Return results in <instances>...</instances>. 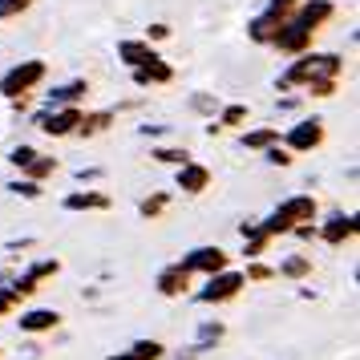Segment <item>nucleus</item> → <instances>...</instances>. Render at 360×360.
<instances>
[{
	"mask_svg": "<svg viewBox=\"0 0 360 360\" xmlns=\"http://www.w3.org/2000/svg\"><path fill=\"white\" fill-rule=\"evenodd\" d=\"M239 288H243V276H235V271H231V276L211 279V283L198 292V300H202V304H214V300H231V295L239 292Z\"/></svg>",
	"mask_w": 360,
	"mask_h": 360,
	"instance_id": "nucleus-4",
	"label": "nucleus"
},
{
	"mask_svg": "<svg viewBox=\"0 0 360 360\" xmlns=\"http://www.w3.org/2000/svg\"><path fill=\"white\" fill-rule=\"evenodd\" d=\"M57 320H61L57 311L41 308V311H25V316H20V328H25V332H49V328L57 324Z\"/></svg>",
	"mask_w": 360,
	"mask_h": 360,
	"instance_id": "nucleus-8",
	"label": "nucleus"
},
{
	"mask_svg": "<svg viewBox=\"0 0 360 360\" xmlns=\"http://www.w3.org/2000/svg\"><path fill=\"white\" fill-rule=\"evenodd\" d=\"M85 134H98V130H105L110 126V114H94V117H85V122H77Z\"/></svg>",
	"mask_w": 360,
	"mask_h": 360,
	"instance_id": "nucleus-20",
	"label": "nucleus"
},
{
	"mask_svg": "<svg viewBox=\"0 0 360 360\" xmlns=\"http://www.w3.org/2000/svg\"><path fill=\"white\" fill-rule=\"evenodd\" d=\"M134 356H142V360L162 356V344H158V340H138V344H134Z\"/></svg>",
	"mask_w": 360,
	"mask_h": 360,
	"instance_id": "nucleus-17",
	"label": "nucleus"
},
{
	"mask_svg": "<svg viewBox=\"0 0 360 360\" xmlns=\"http://www.w3.org/2000/svg\"><path fill=\"white\" fill-rule=\"evenodd\" d=\"M33 158H37L33 146H17V150H13V162H17V166H29Z\"/></svg>",
	"mask_w": 360,
	"mask_h": 360,
	"instance_id": "nucleus-24",
	"label": "nucleus"
},
{
	"mask_svg": "<svg viewBox=\"0 0 360 360\" xmlns=\"http://www.w3.org/2000/svg\"><path fill=\"white\" fill-rule=\"evenodd\" d=\"M110 360H142V356H110Z\"/></svg>",
	"mask_w": 360,
	"mask_h": 360,
	"instance_id": "nucleus-31",
	"label": "nucleus"
},
{
	"mask_svg": "<svg viewBox=\"0 0 360 360\" xmlns=\"http://www.w3.org/2000/svg\"><path fill=\"white\" fill-rule=\"evenodd\" d=\"M267 158H271V162H276V166H288V162H292V158H288V154H283V150H271V154H267Z\"/></svg>",
	"mask_w": 360,
	"mask_h": 360,
	"instance_id": "nucleus-30",
	"label": "nucleus"
},
{
	"mask_svg": "<svg viewBox=\"0 0 360 360\" xmlns=\"http://www.w3.org/2000/svg\"><path fill=\"white\" fill-rule=\"evenodd\" d=\"M328 13H332V8H328V4H308V8H304V25H320V20L328 17Z\"/></svg>",
	"mask_w": 360,
	"mask_h": 360,
	"instance_id": "nucleus-18",
	"label": "nucleus"
},
{
	"mask_svg": "<svg viewBox=\"0 0 360 360\" xmlns=\"http://www.w3.org/2000/svg\"><path fill=\"white\" fill-rule=\"evenodd\" d=\"M243 117H247V110H243V105H231L227 114H223V122H227V126H239Z\"/></svg>",
	"mask_w": 360,
	"mask_h": 360,
	"instance_id": "nucleus-26",
	"label": "nucleus"
},
{
	"mask_svg": "<svg viewBox=\"0 0 360 360\" xmlns=\"http://www.w3.org/2000/svg\"><path fill=\"white\" fill-rule=\"evenodd\" d=\"M207 182H211V174H207L202 166H186V162H182V170H179V186H182V191L198 195V191H202Z\"/></svg>",
	"mask_w": 360,
	"mask_h": 360,
	"instance_id": "nucleus-9",
	"label": "nucleus"
},
{
	"mask_svg": "<svg viewBox=\"0 0 360 360\" xmlns=\"http://www.w3.org/2000/svg\"><path fill=\"white\" fill-rule=\"evenodd\" d=\"M336 73H340V61L336 57H304L288 73V82H324V77H336Z\"/></svg>",
	"mask_w": 360,
	"mask_h": 360,
	"instance_id": "nucleus-1",
	"label": "nucleus"
},
{
	"mask_svg": "<svg viewBox=\"0 0 360 360\" xmlns=\"http://www.w3.org/2000/svg\"><path fill=\"white\" fill-rule=\"evenodd\" d=\"M13 191H20V195H25V198H37V195H41V191H37V182H17Z\"/></svg>",
	"mask_w": 360,
	"mask_h": 360,
	"instance_id": "nucleus-27",
	"label": "nucleus"
},
{
	"mask_svg": "<svg viewBox=\"0 0 360 360\" xmlns=\"http://www.w3.org/2000/svg\"><path fill=\"white\" fill-rule=\"evenodd\" d=\"M82 94H85V82H73V85H65V89H57L53 101H77Z\"/></svg>",
	"mask_w": 360,
	"mask_h": 360,
	"instance_id": "nucleus-19",
	"label": "nucleus"
},
{
	"mask_svg": "<svg viewBox=\"0 0 360 360\" xmlns=\"http://www.w3.org/2000/svg\"><path fill=\"white\" fill-rule=\"evenodd\" d=\"M138 82H142V85H146V82H170V65H162L158 57H150V61L138 65Z\"/></svg>",
	"mask_w": 360,
	"mask_h": 360,
	"instance_id": "nucleus-12",
	"label": "nucleus"
},
{
	"mask_svg": "<svg viewBox=\"0 0 360 360\" xmlns=\"http://www.w3.org/2000/svg\"><path fill=\"white\" fill-rule=\"evenodd\" d=\"M20 8H29V0H0V17H13Z\"/></svg>",
	"mask_w": 360,
	"mask_h": 360,
	"instance_id": "nucleus-25",
	"label": "nucleus"
},
{
	"mask_svg": "<svg viewBox=\"0 0 360 360\" xmlns=\"http://www.w3.org/2000/svg\"><path fill=\"white\" fill-rule=\"evenodd\" d=\"M243 142L247 146H271L276 142V130H255V134H247Z\"/></svg>",
	"mask_w": 360,
	"mask_h": 360,
	"instance_id": "nucleus-21",
	"label": "nucleus"
},
{
	"mask_svg": "<svg viewBox=\"0 0 360 360\" xmlns=\"http://www.w3.org/2000/svg\"><path fill=\"white\" fill-rule=\"evenodd\" d=\"M182 288H186V267H182V263L179 267H166L162 276H158V292L162 295H179Z\"/></svg>",
	"mask_w": 360,
	"mask_h": 360,
	"instance_id": "nucleus-10",
	"label": "nucleus"
},
{
	"mask_svg": "<svg viewBox=\"0 0 360 360\" xmlns=\"http://www.w3.org/2000/svg\"><path fill=\"white\" fill-rule=\"evenodd\" d=\"M166 207V198H150V202H142V214H158Z\"/></svg>",
	"mask_w": 360,
	"mask_h": 360,
	"instance_id": "nucleus-28",
	"label": "nucleus"
},
{
	"mask_svg": "<svg viewBox=\"0 0 360 360\" xmlns=\"http://www.w3.org/2000/svg\"><path fill=\"white\" fill-rule=\"evenodd\" d=\"M308 37H311V29L300 20V25H279V33H276V45L283 53H300L304 45H308Z\"/></svg>",
	"mask_w": 360,
	"mask_h": 360,
	"instance_id": "nucleus-5",
	"label": "nucleus"
},
{
	"mask_svg": "<svg viewBox=\"0 0 360 360\" xmlns=\"http://www.w3.org/2000/svg\"><path fill=\"white\" fill-rule=\"evenodd\" d=\"M352 231H356V223H352V219H344V214H336V219L324 227V239H328V243H340V239H348Z\"/></svg>",
	"mask_w": 360,
	"mask_h": 360,
	"instance_id": "nucleus-14",
	"label": "nucleus"
},
{
	"mask_svg": "<svg viewBox=\"0 0 360 360\" xmlns=\"http://www.w3.org/2000/svg\"><path fill=\"white\" fill-rule=\"evenodd\" d=\"M308 267H311L308 259H288L283 263V276H308Z\"/></svg>",
	"mask_w": 360,
	"mask_h": 360,
	"instance_id": "nucleus-23",
	"label": "nucleus"
},
{
	"mask_svg": "<svg viewBox=\"0 0 360 360\" xmlns=\"http://www.w3.org/2000/svg\"><path fill=\"white\" fill-rule=\"evenodd\" d=\"M279 211H283L288 223H295V219H311V214H316V202H311V198H292V202H283Z\"/></svg>",
	"mask_w": 360,
	"mask_h": 360,
	"instance_id": "nucleus-13",
	"label": "nucleus"
},
{
	"mask_svg": "<svg viewBox=\"0 0 360 360\" xmlns=\"http://www.w3.org/2000/svg\"><path fill=\"white\" fill-rule=\"evenodd\" d=\"M182 267H186V271H211V276H214V271H223V267H227V255H223L219 247H198V251L186 255Z\"/></svg>",
	"mask_w": 360,
	"mask_h": 360,
	"instance_id": "nucleus-3",
	"label": "nucleus"
},
{
	"mask_svg": "<svg viewBox=\"0 0 360 360\" xmlns=\"http://www.w3.org/2000/svg\"><path fill=\"white\" fill-rule=\"evenodd\" d=\"M25 170H33V179H45V174L53 170V158H33V162L25 166Z\"/></svg>",
	"mask_w": 360,
	"mask_h": 360,
	"instance_id": "nucleus-22",
	"label": "nucleus"
},
{
	"mask_svg": "<svg viewBox=\"0 0 360 360\" xmlns=\"http://www.w3.org/2000/svg\"><path fill=\"white\" fill-rule=\"evenodd\" d=\"M122 57H126V61H130V65H142V61H150V57H154V53L146 49V45H122Z\"/></svg>",
	"mask_w": 360,
	"mask_h": 360,
	"instance_id": "nucleus-16",
	"label": "nucleus"
},
{
	"mask_svg": "<svg viewBox=\"0 0 360 360\" xmlns=\"http://www.w3.org/2000/svg\"><path fill=\"white\" fill-rule=\"evenodd\" d=\"M41 73H45V65H41V61H29V65L13 69V73L4 77V85H0V89H4L8 98H17V94H25L33 82H41Z\"/></svg>",
	"mask_w": 360,
	"mask_h": 360,
	"instance_id": "nucleus-2",
	"label": "nucleus"
},
{
	"mask_svg": "<svg viewBox=\"0 0 360 360\" xmlns=\"http://www.w3.org/2000/svg\"><path fill=\"white\" fill-rule=\"evenodd\" d=\"M158 158H162V162H182L186 154H182V150H158Z\"/></svg>",
	"mask_w": 360,
	"mask_h": 360,
	"instance_id": "nucleus-29",
	"label": "nucleus"
},
{
	"mask_svg": "<svg viewBox=\"0 0 360 360\" xmlns=\"http://www.w3.org/2000/svg\"><path fill=\"white\" fill-rule=\"evenodd\" d=\"M69 207L73 211H82V207H110V198L105 195H69Z\"/></svg>",
	"mask_w": 360,
	"mask_h": 360,
	"instance_id": "nucleus-15",
	"label": "nucleus"
},
{
	"mask_svg": "<svg viewBox=\"0 0 360 360\" xmlns=\"http://www.w3.org/2000/svg\"><path fill=\"white\" fill-rule=\"evenodd\" d=\"M279 25H283V17H279V13H267V17H259L251 25V37H255V41H276Z\"/></svg>",
	"mask_w": 360,
	"mask_h": 360,
	"instance_id": "nucleus-11",
	"label": "nucleus"
},
{
	"mask_svg": "<svg viewBox=\"0 0 360 360\" xmlns=\"http://www.w3.org/2000/svg\"><path fill=\"white\" fill-rule=\"evenodd\" d=\"M320 138H324V130H320V122H300L292 134H288V142H292L295 150H311L320 146Z\"/></svg>",
	"mask_w": 360,
	"mask_h": 360,
	"instance_id": "nucleus-6",
	"label": "nucleus"
},
{
	"mask_svg": "<svg viewBox=\"0 0 360 360\" xmlns=\"http://www.w3.org/2000/svg\"><path fill=\"white\" fill-rule=\"evenodd\" d=\"M77 122H82L77 110H61V114H45V117H41V130H45V134H69Z\"/></svg>",
	"mask_w": 360,
	"mask_h": 360,
	"instance_id": "nucleus-7",
	"label": "nucleus"
}]
</instances>
